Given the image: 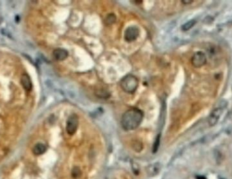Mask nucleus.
Wrapping results in <instances>:
<instances>
[{
  "label": "nucleus",
  "mask_w": 232,
  "mask_h": 179,
  "mask_svg": "<svg viewBox=\"0 0 232 179\" xmlns=\"http://www.w3.org/2000/svg\"><path fill=\"white\" fill-rule=\"evenodd\" d=\"M206 63V55L201 51L195 53L191 58V64L195 68H200L201 66H204Z\"/></svg>",
  "instance_id": "nucleus-5"
},
{
  "label": "nucleus",
  "mask_w": 232,
  "mask_h": 179,
  "mask_svg": "<svg viewBox=\"0 0 232 179\" xmlns=\"http://www.w3.org/2000/svg\"><path fill=\"white\" fill-rule=\"evenodd\" d=\"M139 36V30L136 27L131 26L125 29L124 33V39L128 42L136 40Z\"/></svg>",
  "instance_id": "nucleus-4"
},
{
  "label": "nucleus",
  "mask_w": 232,
  "mask_h": 179,
  "mask_svg": "<svg viewBox=\"0 0 232 179\" xmlns=\"http://www.w3.org/2000/svg\"><path fill=\"white\" fill-rule=\"evenodd\" d=\"M196 179H206V178L203 176H196Z\"/></svg>",
  "instance_id": "nucleus-17"
},
{
  "label": "nucleus",
  "mask_w": 232,
  "mask_h": 179,
  "mask_svg": "<svg viewBox=\"0 0 232 179\" xmlns=\"http://www.w3.org/2000/svg\"><path fill=\"white\" fill-rule=\"evenodd\" d=\"M195 23H196V21H195V20H189V21L185 23V24L182 25L181 27L182 30H183V31H187V30L190 29L195 25Z\"/></svg>",
  "instance_id": "nucleus-11"
},
{
  "label": "nucleus",
  "mask_w": 232,
  "mask_h": 179,
  "mask_svg": "<svg viewBox=\"0 0 232 179\" xmlns=\"http://www.w3.org/2000/svg\"><path fill=\"white\" fill-rule=\"evenodd\" d=\"M46 151V146L42 143H38L34 146L33 153L35 155H41Z\"/></svg>",
  "instance_id": "nucleus-9"
},
{
  "label": "nucleus",
  "mask_w": 232,
  "mask_h": 179,
  "mask_svg": "<svg viewBox=\"0 0 232 179\" xmlns=\"http://www.w3.org/2000/svg\"><path fill=\"white\" fill-rule=\"evenodd\" d=\"M120 86L124 92L132 94L138 88V81L134 75L128 74L121 80Z\"/></svg>",
  "instance_id": "nucleus-2"
},
{
  "label": "nucleus",
  "mask_w": 232,
  "mask_h": 179,
  "mask_svg": "<svg viewBox=\"0 0 232 179\" xmlns=\"http://www.w3.org/2000/svg\"><path fill=\"white\" fill-rule=\"evenodd\" d=\"M193 1L192 0H189V1H182V3H184V4H189V3H191L193 2Z\"/></svg>",
  "instance_id": "nucleus-16"
},
{
  "label": "nucleus",
  "mask_w": 232,
  "mask_h": 179,
  "mask_svg": "<svg viewBox=\"0 0 232 179\" xmlns=\"http://www.w3.org/2000/svg\"><path fill=\"white\" fill-rule=\"evenodd\" d=\"M96 95L97 96L98 98H108L109 97V93H108L107 91H104V90H100L96 92Z\"/></svg>",
  "instance_id": "nucleus-13"
},
{
  "label": "nucleus",
  "mask_w": 232,
  "mask_h": 179,
  "mask_svg": "<svg viewBox=\"0 0 232 179\" xmlns=\"http://www.w3.org/2000/svg\"><path fill=\"white\" fill-rule=\"evenodd\" d=\"M159 165L157 164H153L152 165H150L149 167V170H148V173L151 175V176H155L157 173L159 172Z\"/></svg>",
  "instance_id": "nucleus-10"
},
{
  "label": "nucleus",
  "mask_w": 232,
  "mask_h": 179,
  "mask_svg": "<svg viewBox=\"0 0 232 179\" xmlns=\"http://www.w3.org/2000/svg\"><path fill=\"white\" fill-rule=\"evenodd\" d=\"M68 55H69V53H68L67 51L63 49H56L53 51V56H54L55 59L59 61H63L67 58Z\"/></svg>",
  "instance_id": "nucleus-7"
},
{
  "label": "nucleus",
  "mask_w": 232,
  "mask_h": 179,
  "mask_svg": "<svg viewBox=\"0 0 232 179\" xmlns=\"http://www.w3.org/2000/svg\"><path fill=\"white\" fill-rule=\"evenodd\" d=\"M116 20V16L114 14H109L106 17L105 23L107 25H111L114 23Z\"/></svg>",
  "instance_id": "nucleus-12"
},
{
  "label": "nucleus",
  "mask_w": 232,
  "mask_h": 179,
  "mask_svg": "<svg viewBox=\"0 0 232 179\" xmlns=\"http://www.w3.org/2000/svg\"><path fill=\"white\" fill-rule=\"evenodd\" d=\"M222 112H223V110L220 108H216L212 110L208 119V123L210 126H214L218 123Z\"/></svg>",
  "instance_id": "nucleus-6"
},
{
  "label": "nucleus",
  "mask_w": 232,
  "mask_h": 179,
  "mask_svg": "<svg viewBox=\"0 0 232 179\" xmlns=\"http://www.w3.org/2000/svg\"><path fill=\"white\" fill-rule=\"evenodd\" d=\"M80 175V171L78 168H74L72 171V176H73L74 178H77V177L79 176Z\"/></svg>",
  "instance_id": "nucleus-15"
},
{
  "label": "nucleus",
  "mask_w": 232,
  "mask_h": 179,
  "mask_svg": "<svg viewBox=\"0 0 232 179\" xmlns=\"http://www.w3.org/2000/svg\"><path fill=\"white\" fill-rule=\"evenodd\" d=\"M143 115L142 110L137 108H132L126 110L121 117V127L125 131L134 130L141 123Z\"/></svg>",
  "instance_id": "nucleus-1"
},
{
  "label": "nucleus",
  "mask_w": 232,
  "mask_h": 179,
  "mask_svg": "<svg viewBox=\"0 0 232 179\" xmlns=\"http://www.w3.org/2000/svg\"><path fill=\"white\" fill-rule=\"evenodd\" d=\"M78 117L75 114H73L70 116L66 121V131L68 134L70 136L75 134L78 127Z\"/></svg>",
  "instance_id": "nucleus-3"
},
{
  "label": "nucleus",
  "mask_w": 232,
  "mask_h": 179,
  "mask_svg": "<svg viewBox=\"0 0 232 179\" xmlns=\"http://www.w3.org/2000/svg\"><path fill=\"white\" fill-rule=\"evenodd\" d=\"M20 83L26 91H30L32 89V82L28 74H22L21 76V79H20Z\"/></svg>",
  "instance_id": "nucleus-8"
},
{
  "label": "nucleus",
  "mask_w": 232,
  "mask_h": 179,
  "mask_svg": "<svg viewBox=\"0 0 232 179\" xmlns=\"http://www.w3.org/2000/svg\"><path fill=\"white\" fill-rule=\"evenodd\" d=\"M159 142H160V137H159V136H157V137L156 138V140H155V142H154V144H153V153L157 152V149H158V147L159 145Z\"/></svg>",
  "instance_id": "nucleus-14"
}]
</instances>
